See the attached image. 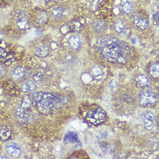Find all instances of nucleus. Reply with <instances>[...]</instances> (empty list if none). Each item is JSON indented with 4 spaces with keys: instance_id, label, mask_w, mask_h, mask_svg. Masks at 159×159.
<instances>
[{
    "instance_id": "36",
    "label": "nucleus",
    "mask_w": 159,
    "mask_h": 159,
    "mask_svg": "<svg viewBox=\"0 0 159 159\" xmlns=\"http://www.w3.org/2000/svg\"><path fill=\"white\" fill-rule=\"evenodd\" d=\"M0 159H7V157L4 156H0Z\"/></svg>"
},
{
    "instance_id": "26",
    "label": "nucleus",
    "mask_w": 159,
    "mask_h": 159,
    "mask_svg": "<svg viewBox=\"0 0 159 159\" xmlns=\"http://www.w3.org/2000/svg\"><path fill=\"white\" fill-rule=\"evenodd\" d=\"M81 28V23L80 21L75 20L71 23L69 25V29L72 31H78Z\"/></svg>"
},
{
    "instance_id": "27",
    "label": "nucleus",
    "mask_w": 159,
    "mask_h": 159,
    "mask_svg": "<svg viewBox=\"0 0 159 159\" xmlns=\"http://www.w3.org/2000/svg\"><path fill=\"white\" fill-rule=\"evenodd\" d=\"M109 88L111 91H115L117 89V82L115 80H111L109 83Z\"/></svg>"
},
{
    "instance_id": "30",
    "label": "nucleus",
    "mask_w": 159,
    "mask_h": 159,
    "mask_svg": "<svg viewBox=\"0 0 159 159\" xmlns=\"http://www.w3.org/2000/svg\"><path fill=\"white\" fill-rule=\"evenodd\" d=\"M102 0H93L91 8L93 11H95L97 8L98 6L100 4Z\"/></svg>"
},
{
    "instance_id": "21",
    "label": "nucleus",
    "mask_w": 159,
    "mask_h": 159,
    "mask_svg": "<svg viewBox=\"0 0 159 159\" xmlns=\"http://www.w3.org/2000/svg\"><path fill=\"white\" fill-rule=\"evenodd\" d=\"M32 104H33V100L31 97H30L29 96H25L22 99L20 106L23 108L28 109L31 107Z\"/></svg>"
},
{
    "instance_id": "35",
    "label": "nucleus",
    "mask_w": 159,
    "mask_h": 159,
    "mask_svg": "<svg viewBox=\"0 0 159 159\" xmlns=\"http://www.w3.org/2000/svg\"><path fill=\"white\" fill-rule=\"evenodd\" d=\"M4 38V34L1 33H0V40Z\"/></svg>"
},
{
    "instance_id": "33",
    "label": "nucleus",
    "mask_w": 159,
    "mask_h": 159,
    "mask_svg": "<svg viewBox=\"0 0 159 159\" xmlns=\"http://www.w3.org/2000/svg\"><path fill=\"white\" fill-rule=\"evenodd\" d=\"M5 74V70L4 68L2 67L1 66H0V76L4 75Z\"/></svg>"
},
{
    "instance_id": "8",
    "label": "nucleus",
    "mask_w": 159,
    "mask_h": 159,
    "mask_svg": "<svg viewBox=\"0 0 159 159\" xmlns=\"http://www.w3.org/2000/svg\"><path fill=\"white\" fill-rule=\"evenodd\" d=\"M5 149L9 155L14 157H19L21 155V149L16 143H8L5 145Z\"/></svg>"
},
{
    "instance_id": "6",
    "label": "nucleus",
    "mask_w": 159,
    "mask_h": 159,
    "mask_svg": "<svg viewBox=\"0 0 159 159\" xmlns=\"http://www.w3.org/2000/svg\"><path fill=\"white\" fill-rule=\"evenodd\" d=\"M15 17L16 19V25L19 29L25 30L29 27L28 19L23 12L17 11L15 14Z\"/></svg>"
},
{
    "instance_id": "18",
    "label": "nucleus",
    "mask_w": 159,
    "mask_h": 159,
    "mask_svg": "<svg viewBox=\"0 0 159 159\" xmlns=\"http://www.w3.org/2000/svg\"><path fill=\"white\" fill-rule=\"evenodd\" d=\"M65 13V9L60 7H55L51 11V16L55 20L60 19Z\"/></svg>"
},
{
    "instance_id": "22",
    "label": "nucleus",
    "mask_w": 159,
    "mask_h": 159,
    "mask_svg": "<svg viewBox=\"0 0 159 159\" xmlns=\"http://www.w3.org/2000/svg\"><path fill=\"white\" fill-rule=\"evenodd\" d=\"M48 20V15L44 11H42L39 13L36 18V21L39 25L45 24L46 22H47Z\"/></svg>"
},
{
    "instance_id": "12",
    "label": "nucleus",
    "mask_w": 159,
    "mask_h": 159,
    "mask_svg": "<svg viewBox=\"0 0 159 159\" xmlns=\"http://www.w3.org/2000/svg\"><path fill=\"white\" fill-rule=\"evenodd\" d=\"M12 136V130L10 127L2 126L0 127V139L4 141H8Z\"/></svg>"
},
{
    "instance_id": "32",
    "label": "nucleus",
    "mask_w": 159,
    "mask_h": 159,
    "mask_svg": "<svg viewBox=\"0 0 159 159\" xmlns=\"http://www.w3.org/2000/svg\"><path fill=\"white\" fill-rule=\"evenodd\" d=\"M107 133L105 132V131H101L100 133L99 134V137H100V138H105L107 137Z\"/></svg>"
},
{
    "instance_id": "16",
    "label": "nucleus",
    "mask_w": 159,
    "mask_h": 159,
    "mask_svg": "<svg viewBox=\"0 0 159 159\" xmlns=\"http://www.w3.org/2000/svg\"><path fill=\"white\" fill-rule=\"evenodd\" d=\"M21 89L23 92H33L36 90V85L33 81L28 80L21 84Z\"/></svg>"
},
{
    "instance_id": "13",
    "label": "nucleus",
    "mask_w": 159,
    "mask_h": 159,
    "mask_svg": "<svg viewBox=\"0 0 159 159\" xmlns=\"http://www.w3.org/2000/svg\"><path fill=\"white\" fill-rule=\"evenodd\" d=\"M79 142V138L78 134L73 132L70 131L65 135L64 137V143L66 144L68 143H74Z\"/></svg>"
},
{
    "instance_id": "20",
    "label": "nucleus",
    "mask_w": 159,
    "mask_h": 159,
    "mask_svg": "<svg viewBox=\"0 0 159 159\" xmlns=\"http://www.w3.org/2000/svg\"><path fill=\"white\" fill-rule=\"evenodd\" d=\"M137 83L141 87H147L149 84V80L146 76L143 75H138L137 78Z\"/></svg>"
},
{
    "instance_id": "3",
    "label": "nucleus",
    "mask_w": 159,
    "mask_h": 159,
    "mask_svg": "<svg viewBox=\"0 0 159 159\" xmlns=\"http://www.w3.org/2000/svg\"><path fill=\"white\" fill-rule=\"evenodd\" d=\"M86 117L92 124L98 125L105 121L107 114L101 108L97 107L95 108L90 109L87 113Z\"/></svg>"
},
{
    "instance_id": "23",
    "label": "nucleus",
    "mask_w": 159,
    "mask_h": 159,
    "mask_svg": "<svg viewBox=\"0 0 159 159\" xmlns=\"http://www.w3.org/2000/svg\"><path fill=\"white\" fill-rule=\"evenodd\" d=\"M113 29L117 33H123L125 31L126 27L123 21H121V20H117L114 24Z\"/></svg>"
},
{
    "instance_id": "34",
    "label": "nucleus",
    "mask_w": 159,
    "mask_h": 159,
    "mask_svg": "<svg viewBox=\"0 0 159 159\" xmlns=\"http://www.w3.org/2000/svg\"><path fill=\"white\" fill-rule=\"evenodd\" d=\"M131 41L133 43H136V39L135 38H133L131 39Z\"/></svg>"
},
{
    "instance_id": "31",
    "label": "nucleus",
    "mask_w": 159,
    "mask_h": 159,
    "mask_svg": "<svg viewBox=\"0 0 159 159\" xmlns=\"http://www.w3.org/2000/svg\"><path fill=\"white\" fill-rule=\"evenodd\" d=\"M34 80L37 82V83H39L40 82H41L42 80V75L41 74H35L33 76Z\"/></svg>"
},
{
    "instance_id": "9",
    "label": "nucleus",
    "mask_w": 159,
    "mask_h": 159,
    "mask_svg": "<svg viewBox=\"0 0 159 159\" xmlns=\"http://www.w3.org/2000/svg\"><path fill=\"white\" fill-rule=\"evenodd\" d=\"M0 61L7 66H10L15 61V59L13 55L7 53L4 49L0 48Z\"/></svg>"
},
{
    "instance_id": "15",
    "label": "nucleus",
    "mask_w": 159,
    "mask_h": 159,
    "mask_svg": "<svg viewBox=\"0 0 159 159\" xmlns=\"http://www.w3.org/2000/svg\"><path fill=\"white\" fill-rule=\"evenodd\" d=\"M92 27L96 32L100 33L107 29V25L105 21L101 20H96L93 22Z\"/></svg>"
},
{
    "instance_id": "1",
    "label": "nucleus",
    "mask_w": 159,
    "mask_h": 159,
    "mask_svg": "<svg viewBox=\"0 0 159 159\" xmlns=\"http://www.w3.org/2000/svg\"><path fill=\"white\" fill-rule=\"evenodd\" d=\"M97 47L102 58L112 63L124 64L130 54L129 46L114 37L101 39L97 42Z\"/></svg>"
},
{
    "instance_id": "7",
    "label": "nucleus",
    "mask_w": 159,
    "mask_h": 159,
    "mask_svg": "<svg viewBox=\"0 0 159 159\" xmlns=\"http://www.w3.org/2000/svg\"><path fill=\"white\" fill-rule=\"evenodd\" d=\"M154 117V113L149 111H147L142 115L143 125L147 130H151L153 128Z\"/></svg>"
},
{
    "instance_id": "28",
    "label": "nucleus",
    "mask_w": 159,
    "mask_h": 159,
    "mask_svg": "<svg viewBox=\"0 0 159 159\" xmlns=\"http://www.w3.org/2000/svg\"><path fill=\"white\" fill-rule=\"evenodd\" d=\"M82 81L84 82V83L89 84L92 81V78L91 76L89 75L88 74H84L82 76Z\"/></svg>"
},
{
    "instance_id": "5",
    "label": "nucleus",
    "mask_w": 159,
    "mask_h": 159,
    "mask_svg": "<svg viewBox=\"0 0 159 159\" xmlns=\"http://www.w3.org/2000/svg\"><path fill=\"white\" fill-rule=\"evenodd\" d=\"M16 115L17 121L20 123H28L33 119V115L27 111V109L23 108L21 106L17 108Z\"/></svg>"
},
{
    "instance_id": "29",
    "label": "nucleus",
    "mask_w": 159,
    "mask_h": 159,
    "mask_svg": "<svg viewBox=\"0 0 159 159\" xmlns=\"http://www.w3.org/2000/svg\"><path fill=\"white\" fill-rule=\"evenodd\" d=\"M152 21L155 25H159V13L155 12L152 15Z\"/></svg>"
},
{
    "instance_id": "24",
    "label": "nucleus",
    "mask_w": 159,
    "mask_h": 159,
    "mask_svg": "<svg viewBox=\"0 0 159 159\" xmlns=\"http://www.w3.org/2000/svg\"><path fill=\"white\" fill-rule=\"evenodd\" d=\"M159 63L153 64L149 70V74L151 76L157 78L159 77Z\"/></svg>"
},
{
    "instance_id": "14",
    "label": "nucleus",
    "mask_w": 159,
    "mask_h": 159,
    "mask_svg": "<svg viewBox=\"0 0 159 159\" xmlns=\"http://www.w3.org/2000/svg\"><path fill=\"white\" fill-rule=\"evenodd\" d=\"M49 49L46 45L42 44L38 46L35 50V54L39 57H45L49 55Z\"/></svg>"
},
{
    "instance_id": "17",
    "label": "nucleus",
    "mask_w": 159,
    "mask_h": 159,
    "mask_svg": "<svg viewBox=\"0 0 159 159\" xmlns=\"http://www.w3.org/2000/svg\"><path fill=\"white\" fill-rule=\"evenodd\" d=\"M121 10L123 13L129 14L133 9V5L131 0H122L121 2Z\"/></svg>"
},
{
    "instance_id": "11",
    "label": "nucleus",
    "mask_w": 159,
    "mask_h": 159,
    "mask_svg": "<svg viewBox=\"0 0 159 159\" xmlns=\"http://www.w3.org/2000/svg\"><path fill=\"white\" fill-rule=\"evenodd\" d=\"M134 23L135 25L141 30L147 29L149 25V21L147 19L142 17L138 15L134 17Z\"/></svg>"
},
{
    "instance_id": "37",
    "label": "nucleus",
    "mask_w": 159,
    "mask_h": 159,
    "mask_svg": "<svg viewBox=\"0 0 159 159\" xmlns=\"http://www.w3.org/2000/svg\"><path fill=\"white\" fill-rule=\"evenodd\" d=\"M1 19H2V15H1V13H0V20H1Z\"/></svg>"
},
{
    "instance_id": "19",
    "label": "nucleus",
    "mask_w": 159,
    "mask_h": 159,
    "mask_svg": "<svg viewBox=\"0 0 159 159\" xmlns=\"http://www.w3.org/2000/svg\"><path fill=\"white\" fill-rule=\"evenodd\" d=\"M68 43L73 49H78L81 45V40L80 37L77 35H74L68 39Z\"/></svg>"
},
{
    "instance_id": "38",
    "label": "nucleus",
    "mask_w": 159,
    "mask_h": 159,
    "mask_svg": "<svg viewBox=\"0 0 159 159\" xmlns=\"http://www.w3.org/2000/svg\"><path fill=\"white\" fill-rule=\"evenodd\" d=\"M46 1H51V0H46ZM52 1H57V0H52Z\"/></svg>"
},
{
    "instance_id": "10",
    "label": "nucleus",
    "mask_w": 159,
    "mask_h": 159,
    "mask_svg": "<svg viewBox=\"0 0 159 159\" xmlns=\"http://www.w3.org/2000/svg\"><path fill=\"white\" fill-rule=\"evenodd\" d=\"M25 75V70L21 67H17L13 69L11 72V78L15 81L22 80Z\"/></svg>"
},
{
    "instance_id": "4",
    "label": "nucleus",
    "mask_w": 159,
    "mask_h": 159,
    "mask_svg": "<svg viewBox=\"0 0 159 159\" xmlns=\"http://www.w3.org/2000/svg\"><path fill=\"white\" fill-rule=\"evenodd\" d=\"M157 100L156 94L149 89H143L139 94V102L143 107L154 105L157 102Z\"/></svg>"
},
{
    "instance_id": "25",
    "label": "nucleus",
    "mask_w": 159,
    "mask_h": 159,
    "mask_svg": "<svg viewBox=\"0 0 159 159\" xmlns=\"http://www.w3.org/2000/svg\"><path fill=\"white\" fill-rule=\"evenodd\" d=\"M92 74L94 78L96 79H100L102 76V70L98 66H95L93 67L92 70Z\"/></svg>"
},
{
    "instance_id": "2",
    "label": "nucleus",
    "mask_w": 159,
    "mask_h": 159,
    "mask_svg": "<svg viewBox=\"0 0 159 159\" xmlns=\"http://www.w3.org/2000/svg\"><path fill=\"white\" fill-rule=\"evenodd\" d=\"M31 98L35 102L38 111L43 114L50 113L58 109L62 103L57 97L49 93H34Z\"/></svg>"
}]
</instances>
